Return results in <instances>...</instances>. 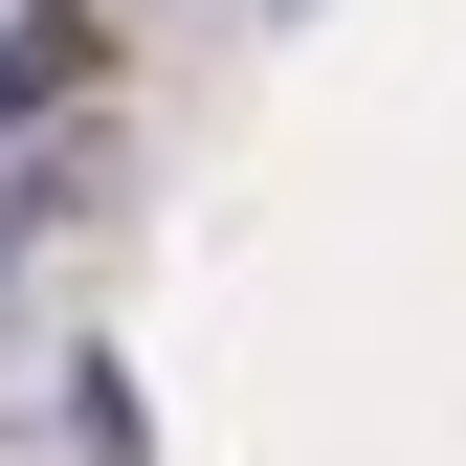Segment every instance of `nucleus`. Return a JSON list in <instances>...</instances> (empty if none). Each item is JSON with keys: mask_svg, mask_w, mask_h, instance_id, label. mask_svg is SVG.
<instances>
[{"mask_svg": "<svg viewBox=\"0 0 466 466\" xmlns=\"http://www.w3.org/2000/svg\"><path fill=\"white\" fill-rule=\"evenodd\" d=\"M45 89H89V0H45V23L0 45V111H45Z\"/></svg>", "mask_w": 466, "mask_h": 466, "instance_id": "f257e3e1", "label": "nucleus"}]
</instances>
